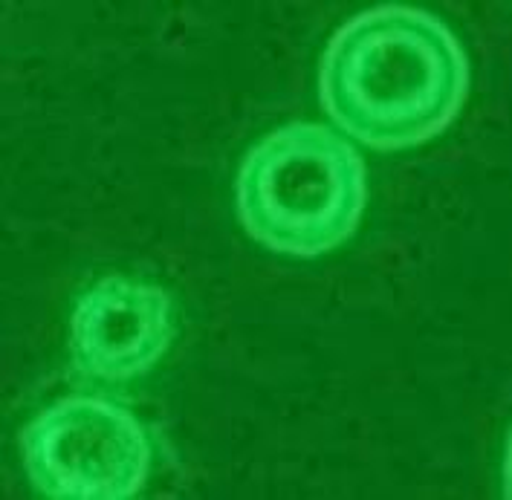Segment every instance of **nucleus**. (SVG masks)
<instances>
[{"label":"nucleus","mask_w":512,"mask_h":500,"mask_svg":"<svg viewBox=\"0 0 512 500\" xmlns=\"http://www.w3.org/2000/svg\"><path fill=\"white\" fill-rule=\"evenodd\" d=\"M319 93L327 116L353 139L403 151L452 125L469 93V61L440 18L379 6L330 38Z\"/></svg>","instance_id":"obj_1"},{"label":"nucleus","mask_w":512,"mask_h":500,"mask_svg":"<svg viewBox=\"0 0 512 500\" xmlns=\"http://www.w3.org/2000/svg\"><path fill=\"white\" fill-rule=\"evenodd\" d=\"M235 200L252 240L278 255L319 258L356 232L368 200L365 165L324 125L290 122L246 151Z\"/></svg>","instance_id":"obj_2"},{"label":"nucleus","mask_w":512,"mask_h":500,"mask_svg":"<svg viewBox=\"0 0 512 500\" xmlns=\"http://www.w3.org/2000/svg\"><path fill=\"white\" fill-rule=\"evenodd\" d=\"M32 486L55 500L136 498L151 474V440L125 408L96 396H67L21 431Z\"/></svg>","instance_id":"obj_3"},{"label":"nucleus","mask_w":512,"mask_h":500,"mask_svg":"<svg viewBox=\"0 0 512 500\" xmlns=\"http://www.w3.org/2000/svg\"><path fill=\"white\" fill-rule=\"evenodd\" d=\"M177 336L171 295L148 281L108 275L81 292L70 316L79 376L119 385L145 376Z\"/></svg>","instance_id":"obj_4"}]
</instances>
